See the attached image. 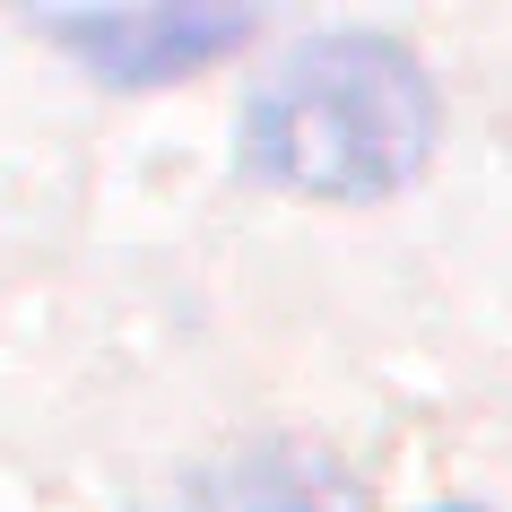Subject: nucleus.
I'll return each mask as SVG.
<instances>
[{
    "label": "nucleus",
    "instance_id": "2",
    "mask_svg": "<svg viewBox=\"0 0 512 512\" xmlns=\"http://www.w3.org/2000/svg\"><path fill=\"white\" fill-rule=\"evenodd\" d=\"M44 35L79 61L87 79L165 87V79H191V70L243 53L252 18L243 9H191V0H174V9H53Z\"/></svg>",
    "mask_w": 512,
    "mask_h": 512
},
{
    "label": "nucleus",
    "instance_id": "1",
    "mask_svg": "<svg viewBox=\"0 0 512 512\" xmlns=\"http://www.w3.org/2000/svg\"><path fill=\"white\" fill-rule=\"evenodd\" d=\"M434 157V79L400 35H304L243 96V165L313 200H382Z\"/></svg>",
    "mask_w": 512,
    "mask_h": 512
},
{
    "label": "nucleus",
    "instance_id": "3",
    "mask_svg": "<svg viewBox=\"0 0 512 512\" xmlns=\"http://www.w3.org/2000/svg\"><path fill=\"white\" fill-rule=\"evenodd\" d=\"M165 512H356V486L339 460L304 443H252V452L191 469Z\"/></svg>",
    "mask_w": 512,
    "mask_h": 512
},
{
    "label": "nucleus",
    "instance_id": "4",
    "mask_svg": "<svg viewBox=\"0 0 512 512\" xmlns=\"http://www.w3.org/2000/svg\"><path fill=\"white\" fill-rule=\"evenodd\" d=\"M443 512H469V504H443Z\"/></svg>",
    "mask_w": 512,
    "mask_h": 512
}]
</instances>
